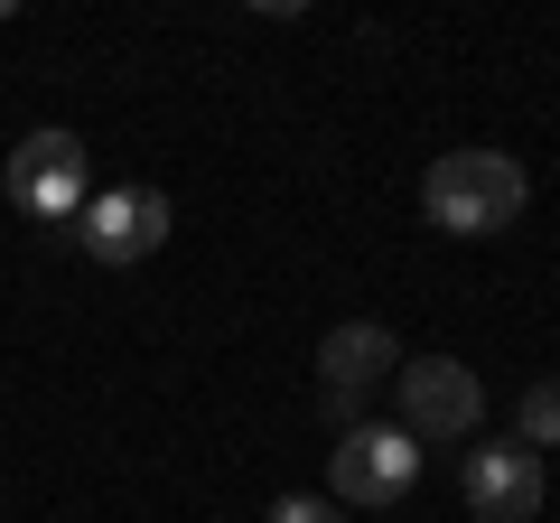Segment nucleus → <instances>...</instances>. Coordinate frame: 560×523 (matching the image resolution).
I'll use <instances>...</instances> for the list:
<instances>
[{"label": "nucleus", "mask_w": 560, "mask_h": 523, "mask_svg": "<svg viewBox=\"0 0 560 523\" xmlns=\"http://www.w3.org/2000/svg\"><path fill=\"white\" fill-rule=\"evenodd\" d=\"M420 206L440 234H504L533 206V178H523L514 150H440L420 178Z\"/></svg>", "instance_id": "nucleus-1"}, {"label": "nucleus", "mask_w": 560, "mask_h": 523, "mask_svg": "<svg viewBox=\"0 0 560 523\" xmlns=\"http://www.w3.org/2000/svg\"><path fill=\"white\" fill-rule=\"evenodd\" d=\"M0 187H10L28 216L75 224V216H84V141L66 131V121H38V131H20V150H10V168H0Z\"/></svg>", "instance_id": "nucleus-2"}, {"label": "nucleus", "mask_w": 560, "mask_h": 523, "mask_svg": "<svg viewBox=\"0 0 560 523\" xmlns=\"http://www.w3.org/2000/svg\"><path fill=\"white\" fill-rule=\"evenodd\" d=\"M393 393H401V430L411 440H467L486 421V383L458 356H401Z\"/></svg>", "instance_id": "nucleus-3"}, {"label": "nucleus", "mask_w": 560, "mask_h": 523, "mask_svg": "<svg viewBox=\"0 0 560 523\" xmlns=\"http://www.w3.org/2000/svg\"><path fill=\"white\" fill-rule=\"evenodd\" d=\"M411 477H420V440L401 421H355L337 449H327L337 504H393V496H411Z\"/></svg>", "instance_id": "nucleus-4"}, {"label": "nucleus", "mask_w": 560, "mask_h": 523, "mask_svg": "<svg viewBox=\"0 0 560 523\" xmlns=\"http://www.w3.org/2000/svg\"><path fill=\"white\" fill-rule=\"evenodd\" d=\"M318 374H327V421L355 430L364 393L401 374V337L383 318H346V327H327V337H318Z\"/></svg>", "instance_id": "nucleus-5"}, {"label": "nucleus", "mask_w": 560, "mask_h": 523, "mask_svg": "<svg viewBox=\"0 0 560 523\" xmlns=\"http://www.w3.org/2000/svg\"><path fill=\"white\" fill-rule=\"evenodd\" d=\"M75 243H84L94 262H113V271L150 262V253L168 243V187H103V197H84Z\"/></svg>", "instance_id": "nucleus-6"}, {"label": "nucleus", "mask_w": 560, "mask_h": 523, "mask_svg": "<svg viewBox=\"0 0 560 523\" xmlns=\"http://www.w3.org/2000/svg\"><path fill=\"white\" fill-rule=\"evenodd\" d=\"M467 504L486 523H533L541 514V458L523 440H495V449H467Z\"/></svg>", "instance_id": "nucleus-7"}, {"label": "nucleus", "mask_w": 560, "mask_h": 523, "mask_svg": "<svg viewBox=\"0 0 560 523\" xmlns=\"http://www.w3.org/2000/svg\"><path fill=\"white\" fill-rule=\"evenodd\" d=\"M514 430H523V449H560V374H533L523 383V403H514Z\"/></svg>", "instance_id": "nucleus-8"}, {"label": "nucleus", "mask_w": 560, "mask_h": 523, "mask_svg": "<svg viewBox=\"0 0 560 523\" xmlns=\"http://www.w3.org/2000/svg\"><path fill=\"white\" fill-rule=\"evenodd\" d=\"M271 523H346V514H337V504H318V496H280Z\"/></svg>", "instance_id": "nucleus-9"}]
</instances>
